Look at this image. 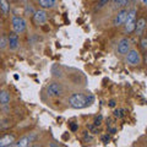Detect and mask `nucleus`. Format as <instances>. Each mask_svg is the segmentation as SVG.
Wrapping results in <instances>:
<instances>
[{"label": "nucleus", "mask_w": 147, "mask_h": 147, "mask_svg": "<svg viewBox=\"0 0 147 147\" xmlns=\"http://www.w3.org/2000/svg\"><path fill=\"white\" fill-rule=\"evenodd\" d=\"M93 100H94V97L92 94L85 96L82 93H74L70 96V98H69V103H70L72 108L82 109V108H86V107H88L90 104H92Z\"/></svg>", "instance_id": "obj_1"}, {"label": "nucleus", "mask_w": 147, "mask_h": 147, "mask_svg": "<svg viewBox=\"0 0 147 147\" xmlns=\"http://www.w3.org/2000/svg\"><path fill=\"white\" fill-rule=\"evenodd\" d=\"M135 25H136V10L132 9L127 12L126 20H125V32L126 33H132L135 31Z\"/></svg>", "instance_id": "obj_2"}, {"label": "nucleus", "mask_w": 147, "mask_h": 147, "mask_svg": "<svg viewBox=\"0 0 147 147\" xmlns=\"http://www.w3.org/2000/svg\"><path fill=\"white\" fill-rule=\"evenodd\" d=\"M26 27H27V24H26L24 17H21V16H13L12 17V30L15 33H17V34L24 33L26 31Z\"/></svg>", "instance_id": "obj_3"}, {"label": "nucleus", "mask_w": 147, "mask_h": 147, "mask_svg": "<svg viewBox=\"0 0 147 147\" xmlns=\"http://www.w3.org/2000/svg\"><path fill=\"white\" fill-rule=\"evenodd\" d=\"M47 92H48V96H50V97H59V96L63 94L64 90H63V86L60 84L53 82V84L48 85Z\"/></svg>", "instance_id": "obj_4"}, {"label": "nucleus", "mask_w": 147, "mask_h": 147, "mask_svg": "<svg viewBox=\"0 0 147 147\" xmlns=\"http://www.w3.org/2000/svg\"><path fill=\"white\" fill-rule=\"evenodd\" d=\"M126 61L127 64L135 66V65H139L141 63V55L137 50H129L127 55H126Z\"/></svg>", "instance_id": "obj_5"}, {"label": "nucleus", "mask_w": 147, "mask_h": 147, "mask_svg": "<svg viewBox=\"0 0 147 147\" xmlns=\"http://www.w3.org/2000/svg\"><path fill=\"white\" fill-rule=\"evenodd\" d=\"M33 20H34V24L36 25L42 26V25H44L45 22H47L48 15H47V12H45L44 10H37L33 13Z\"/></svg>", "instance_id": "obj_6"}, {"label": "nucleus", "mask_w": 147, "mask_h": 147, "mask_svg": "<svg viewBox=\"0 0 147 147\" xmlns=\"http://www.w3.org/2000/svg\"><path fill=\"white\" fill-rule=\"evenodd\" d=\"M7 45L10 47L11 50H16L20 45V40H18V34L15 32H11L7 37Z\"/></svg>", "instance_id": "obj_7"}, {"label": "nucleus", "mask_w": 147, "mask_h": 147, "mask_svg": "<svg viewBox=\"0 0 147 147\" xmlns=\"http://www.w3.org/2000/svg\"><path fill=\"white\" fill-rule=\"evenodd\" d=\"M129 50H130V40L127 38H121L118 43V53L124 55L127 54Z\"/></svg>", "instance_id": "obj_8"}, {"label": "nucleus", "mask_w": 147, "mask_h": 147, "mask_svg": "<svg viewBox=\"0 0 147 147\" xmlns=\"http://www.w3.org/2000/svg\"><path fill=\"white\" fill-rule=\"evenodd\" d=\"M127 12H129V11L126 10V9H121L120 11H118L115 18H114V25H115V26H121V25L125 24Z\"/></svg>", "instance_id": "obj_9"}, {"label": "nucleus", "mask_w": 147, "mask_h": 147, "mask_svg": "<svg viewBox=\"0 0 147 147\" xmlns=\"http://www.w3.org/2000/svg\"><path fill=\"white\" fill-rule=\"evenodd\" d=\"M34 139H36V135L34 134H32L30 136H25V137H22V139L18 140L16 144H13V146H16V147H26V146H30L32 142H33Z\"/></svg>", "instance_id": "obj_10"}, {"label": "nucleus", "mask_w": 147, "mask_h": 147, "mask_svg": "<svg viewBox=\"0 0 147 147\" xmlns=\"http://www.w3.org/2000/svg\"><path fill=\"white\" fill-rule=\"evenodd\" d=\"M146 28V20L144 17L142 18H139V20L136 21V25H135V32L137 36H141L144 30Z\"/></svg>", "instance_id": "obj_11"}, {"label": "nucleus", "mask_w": 147, "mask_h": 147, "mask_svg": "<svg viewBox=\"0 0 147 147\" xmlns=\"http://www.w3.org/2000/svg\"><path fill=\"white\" fill-rule=\"evenodd\" d=\"M13 142H15V136L13 135H5L4 137H0V147L13 145Z\"/></svg>", "instance_id": "obj_12"}, {"label": "nucleus", "mask_w": 147, "mask_h": 147, "mask_svg": "<svg viewBox=\"0 0 147 147\" xmlns=\"http://www.w3.org/2000/svg\"><path fill=\"white\" fill-rule=\"evenodd\" d=\"M38 3L43 9H52L54 7L57 0H38Z\"/></svg>", "instance_id": "obj_13"}, {"label": "nucleus", "mask_w": 147, "mask_h": 147, "mask_svg": "<svg viewBox=\"0 0 147 147\" xmlns=\"http://www.w3.org/2000/svg\"><path fill=\"white\" fill-rule=\"evenodd\" d=\"M9 102H10V94L6 91H1L0 92V104L6 105Z\"/></svg>", "instance_id": "obj_14"}, {"label": "nucleus", "mask_w": 147, "mask_h": 147, "mask_svg": "<svg viewBox=\"0 0 147 147\" xmlns=\"http://www.w3.org/2000/svg\"><path fill=\"white\" fill-rule=\"evenodd\" d=\"M130 0H113V7L114 9H123L126 6Z\"/></svg>", "instance_id": "obj_15"}, {"label": "nucleus", "mask_w": 147, "mask_h": 147, "mask_svg": "<svg viewBox=\"0 0 147 147\" xmlns=\"http://www.w3.org/2000/svg\"><path fill=\"white\" fill-rule=\"evenodd\" d=\"M0 10L3 11L4 15H6L10 11V5H9L7 0H0Z\"/></svg>", "instance_id": "obj_16"}, {"label": "nucleus", "mask_w": 147, "mask_h": 147, "mask_svg": "<svg viewBox=\"0 0 147 147\" xmlns=\"http://www.w3.org/2000/svg\"><path fill=\"white\" fill-rule=\"evenodd\" d=\"M114 117L115 118H123L124 117V109H117L114 112Z\"/></svg>", "instance_id": "obj_17"}, {"label": "nucleus", "mask_w": 147, "mask_h": 147, "mask_svg": "<svg viewBox=\"0 0 147 147\" xmlns=\"http://www.w3.org/2000/svg\"><path fill=\"white\" fill-rule=\"evenodd\" d=\"M6 44H7V40L3 37L1 40H0V48H1V49H3V48H5V47H6Z\"/></svg>", "instance_id": "obj_18"}, {"label": "nucleus", "mask_w": 147, "mask_h": 147, "mask_svg": "<svg viewBox=\"0 0 147 147\" xmlns=\"http://www.w3.org/2000/svg\"><path fill=\"white\" fill-rule=\"evenodd\" d=\"M141 47L144 48L145 50H147V37H146V38H144V39L141 40Z\"/></svg>", "instance_id": "obj_19"}, {"label": "nucleus", "mask_w": 147, "mask_h": 147, "mask_svg": "<svg viewBox=\"0 0 147 147\" xmlns=\"http://www.w3.org/2000/svg\"><path fill=\"white\" fill-rule=\"evenodd\" d=\"M100 121H102V117L99 115L98 118H96V120H94V125H97V126H98L99 124H100Z\"/></svg>", "instance_id": "obj_20"}, {"label": "nucleus", "mask_w": 147, "mask_h": 147, "mask_svg": "<svg viewBox=\"0 0 147 147\" xmlns=\"http://www.w3.org/2000/svg\"><path fill=\"white\" fill-rule=\"evenodd\" d=\"M102 140H103V142H104V144H107V142L109 141V136H104Z\"/></svg>", "instance_id": "obj_21"}, {"label": "nucleus", "mask_w": 147, "mask_h": 147, "mask_svg": "<svg viewBox=\"0 0 147 147\" xmlns=\"http://www.w3.org/2000/svg\"><path fill=\"white\" fill-rule=\"evenodd\" d=\"M76 129H77V125H76V124H71V130H72V131H75Z\"/></svg>", "instance_id": "obj_22"}, {"label": "nucleus", "mask_w": 147, "mask_h": 147, "mask_svg": "<svg viewBox=\"0 0 147 147\" xmlns=\"http://www.w3.org/2000/svg\"><path fill=\"white\" fill-rule=\"evenodd\" d=\"M109 105H110V107H115V102H114V100H112V102L109 103Z\"/></svg>", "instance_id": "obj_23"}, {"label": "nucleus", "mask_w": 147, "mask_h": 147, "mask_svg": "<svg viewBox=\"0 0 147 147\" xmlns=\"http://www.w3.org/2000/svg\"><path fill=\"white\" fill-rule=\"evenodd\" d=\"M142 3H144V4H145V5L147 6V0H142Z\"/></svg>", "instance_id": "obj_24"}]
</instances>
